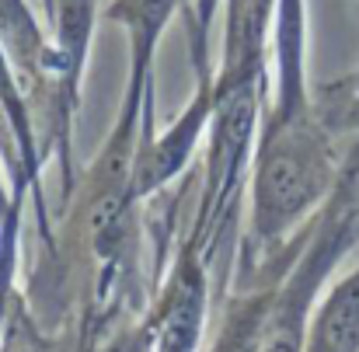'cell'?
<instances>
[{
    "instance_id": "3957f363",
    "label": "cell",
    "mask_w": 359,
    "mask_h": 352,
    "mask_svg": "<svg viewBox=\"0 0 359 352\" xmlns=\"http://www.w3.org/2000/svg\"><path fill=\"white\" fill-rule=\"evenodd\" d=\"M203 325V279L185 276L175 290L168 325H164V352H192Z\"/></svg>"
},
{
    "instance_id": "6da1fadb",
    "label": "cell",
    "mask_w": 359,
    "mask_h": 352,
    "mask_svg": "<svg viewBox=\"0 0 359 352\" xmlns=\"http://www.w3.org/2000/svg\"><path fill=\"white\" fill-rule=\"evenodd\" d=\"M328 185V157L304 119H286L283 136L269 140L255 185V224L262 237L286 231Z\"/></svg>"
},
{
    "instance_id": "277c9868",
    "label": "cell",
    "mask_w": 359,
    "mask_h": 352,
    "mask_svg": "<svg viewBox=\"0 0 359 352\" xmlns=\"http://www.w3.org/2000/svg\"><path fill=\"white\" fill-rule=\"evenodd\" d=\"M210 7H213V0H203V18H210V14H213Z\"/></svg>"
},
{
    "instance_id": "7a4b0ae2",
    "label": "cell",
    "mask_w": 359,
    "mask_h": 352,
    "mask_svg": "<svg viewBox=\"0 0 359 352\" xmlns=\"http://www.w3.org/2000/svg\"><path fill=\"white\" fill-rule=\"evenodd\" d=\"M314 346L318 352H359V272L328 297L318 318Z\"/></svg>"
},
{
    "instance_id": "5b68a950",
    "label": "cell",
    "mask_w": 359,
    "mask_h": 352,
    "mask_svg": "<svg viewBox=\"0 0 359 352\" xmlns=\"http://www.w3.org/2000/svg\"><path fill=\"white\" fill-rule=\"evenodd\" d=\"M49 4H53V0H49Z\"/></svg>"
}]
</instances>
